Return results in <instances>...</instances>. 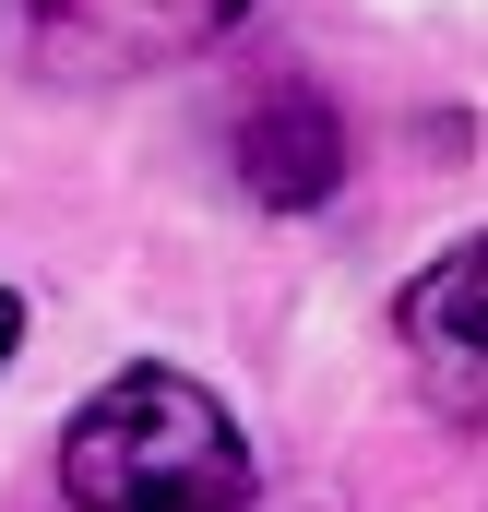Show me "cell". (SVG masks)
<instances>
[{"instance_id": "cell-3", "label": "cell", "mask_w": 488, "mask_h": 512, "mask_svg": "<svg viewBox=\"0 0 488 512\" xmlns=\"http://www.w3.org/2000/svg\"><path fill=\"white\" fill-rule=\"evenodd\" d=\"M227 167H239V191L262 215H310V203L346 191V108L310 72H274V84H250L239 131H227Z\"/></svg>"}, {"instance_id": "cell-5", "label": "cell", "mask_w": 488, "mask_h": 512, "mask_svg": "<svg viewBox=\"0 0 488 512\" xmlns=\"http://www.w3.org/2000/svg\"><path fill=\"white\" fill-rule=\"evenodd\" d=\"M12 346H24V298L0 286V370H12Z\"/></svg>"}, {"instance_id": "cell-1", "label": "cell", "mask_w": 488, "mask_h": 512, "mask_svg": "<svg viewBox=\"0 0 488 512\" xmlns=\"http://www.w3.org/2000/svg\"><path fill=\"white\" fill-rule=\"evenodd\" d=\"M60 501L72 512H250V441L227 393L167 358H131L60 429Z\"/></svg>"}, {"instance_id": "cell-2", "label": "cell", "mask_w": 488, "mask_h": 512, "mask_svg": "<svg viewBox=\"0 0 488 512\" xmlns=\"http://www.w3.org/2000/svg\"><path fill=\"white\" fill-rule=\"evenodd\" d=\"M250 0H0V36L48 84H131L167 60H203Z\"/></svg>"}, {"instance_id": "cell-4", "label": "cell", "mask_w": 488, "mask_h": 512, "mask_svg": "<svg viewBox=\"0 0 488 512\" xmlns=\"http://www.w3.org/2000/svg\"><path fill=\"white\" fill-rule=\"evenodd\" d=\"M477 298H488V239H453V251L405 286V310H393V334H405V358H417V393L441 405V429H453V441H477V429H488Z\"/></svg>"}]
</instances>
